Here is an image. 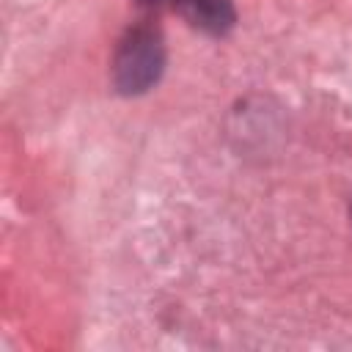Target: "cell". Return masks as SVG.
I'll return each instance as SVG.
<instances>
[{
	"label": "cell",
	"instance_id": "6da1fadb",
	"mask_svg": "<svg viewBox=\"0 0 352 352\" xmlns=\"http://www.w3.org/2000/svg\"><path fill=\"white\" fill-rule=\"evenodd\" d=\"M165 72V41L151 25H135L118 41L113 55V85L124 96L146 94Z\"/></svg>",
	"mask_w": 352,
	"mask_h": 352
},
{
	"label": "cell",
	"instance_id": "7a4b0ae2",
	"mask_svg": "<svg viewBox=\"0 0 352 352\" xmlns=\"http://www.w3.org/2000/svg\"><path fill=\"white\" fill-rule=\"evenodd\" d=\"M176 14L195 30L226 36L236 22L234 0H173Z\"/></svg>",
	"mask_w": 352,
	"mask_h": 352
},
{
	"label": "cell",
	"instance_id": "3957f363",
	"mask_svg": "<svg viewBox=\"0 0 352 352\" xmlns=\"http://www.w3.org/2000/svg\"><path fill=\"white\" fill-rule=\"evenodd\" d=\"M140 3H146V6H151V3H160V0H140Z\"/></svg>",
	"mask_w": 352,
	"mask_h": 352
}]
</instances>
